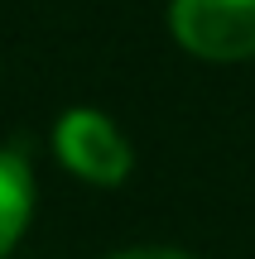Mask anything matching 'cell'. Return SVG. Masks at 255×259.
Here are the masks:
<instances>
[{"label": "cell", "mask_w": 255, "mask_h": 259, "mask_svg": "<svg viewBox=\"0 0 255 259\" xmlns=\"http://www.w3.org/2000/svg\"><path fill=\"white\" fill-rule=\"evenodd\" d=\"M169 29L193 58H255V0H169Z\"/></svg>", "instance_id": "cell-1"}, {"label": "cell", "mask_w": 255, "mask_h": 259, "mask_svg": "<svg viewBox=\"0 0 255 259\" xmlns=\"http://www.w3.org/2000/svg\"><path fill=\"white\" fill-rule=\"evenodd\" d=\"M53 149L77 178H87L96 187L125 183L130 178V163H135V154L125 144V135L116 130V120L101 115V111H87V106H77V111H67L58 120Z\"/></svg>", "instance_id": "cell-2"}, {"label": "cell", "mask_w": 255, "mask_h": 259, "mask_svg": "<svg viewBox=\"0 0 255 259\" xmlns=\"http://www.w3.org/2000/svg\"><path fill=\"white\" fill-rule=\"evenodd\" d=\"M29 206H34L29 163L19 154H10V149H0V259L19 240V231H24V221H29Z\"/></svg>", "instance_id": "cell-3"}, {"label": "cell", "mask_w": 255, "mask_h": 259, "mask_svg": "<svg viewBox=\"0 0 255 259\" xmlns=\"http://www.w3.org/2000/svg\"><path fill=\"white\" fill-rule=\"evenodd\" d=\"M116 259H193V254H178V250H130V254H116Z\"/></svg>", "instance_id": "cell-4"}]
</instances>
